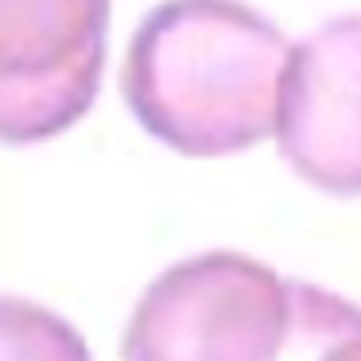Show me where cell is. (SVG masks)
Instances as JSON below:
<instances>
[{
    "label": "cell",
    "instance_id": "8992f818",
    "mask_svg": "<svg viewBox=\"0 0 361 361\" xmlns=\"http://www.w3.org/2000/svg\"><path fill=\"white\" fill-rule=\"evenodd\" d=\"M0 361H94L63 314L20 295H0Z\"/></svg>",
    "mask_w": 361,
    "mask_h": 361
},
{
    "label": "cell",
    "instance_id": "5b68a950",
    "mask_svg": "<svg viewBox=\"0 0 361 361\" xmlns=\"http://www.w3.org/2000/svg\"><path fill=\"white\" fill-rule=\"evenodd\" d=\"M276 361H361V307L307 280H291V322Z\"/></svg>",
    "mask_w": 361,
    "mask_h": 361
},
{
    "label": "cell",
    "instance_id": "3957f363",
    "mask_svg": "<svg viewBox=\"0 0 361 361\" xmlns=\"http://www.w3.org/2000/svg\"><path fill=\"white\" fill-rule=\"evenodd\" d=\"M109 0H0V144H43L97 102Z\"/></svg>",
    "mask_w": 361,
    "mask_h": 361
},
{
    "label": "cell",
    "instance_id": "6da1fadb",
    "mask_svg": "<svg viewBox=\"0 0 361 361\" xmlns=\"http://www.w3.org/2000/svg\"><path fill=\"white\" fill-rule=\"evenodd\" d=\"M291 47L245 0H164L121 71L128 113L179 156H237L276 136Z\"/></svg>",
    "mask_w": 361,
    "mask_h": 361
},
{
    "label": "cell",
    "instance_id": "277c9868",
    "mask_svg": "<svg viewBox=\"0 0 361 361\" xmlns=\"http://www.w3.org/2000/svg\"><path fill=\"white\" fill-rule=\"evenodd\" d=\"M276 144L314 190L361 198V12L326 20L291 47Z\"/></svg>",
    "mask_w": 361,
    "mask_h": 361
},
{
    "label": "cell",
    "instance_id": "7a4b0ae2",
    "mask_svg": "<svg viewBox=\"0 0 361 361\" xmlns=\"http://www.w3.org/2000/svg\"><path fill=\"white\" fill-rule=\"evenodd\" d=\"M291 322V280L229 249L171 264L125 326V361H276Z\"/></svg>",
    "mask_w": 361,
    "mask_h": 361
}]
</instances>
